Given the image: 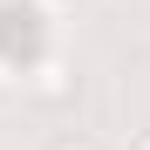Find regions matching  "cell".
<instances>
[{
	"instance_id": "obj_3",
	"label": "cell",
	"mask_w": 150,
	"mask_h": 150,
	"mask_svg": "<svg viewBox=\"0 0 150 150\" xmlns=\"http://www.w3.org/2000/svg\"><path fill=\"white\" fill-rule=\"evenodd\" d=\"M130 150H150V130H143V137H137V143H130Z\"/></svg>"
},
{
	"instance_id": "obj_1",
	"label": "cell",
	"mask_w": 150,
	"mask_h": 150,
	"mask_svg": "<svg viewBox=\"0 0 150 150\" xmlns=\"http://www.w3.org/2000/svg\"><path fill=\"white\" fill-rule=\"evenodd\" d=\"M34 96H41V103H62V96H68V68H62V62H48V68H41V82H34Z\"/></svg>"
},
{
	"instance_id": "obj_2",
	"label": "cell",
	"mask_w": 150,
	"mask_h": 150,
	"mask_svg": "<svg viewBox=\"0 0 150 150\" xmlns=\"http://www.w3.org/2000/svg\"><path fill=\"white\" fill-rule=\"evenodd\" d=\"M48 150H96V143H89V137H75V130H62V137L48 143Z\"/></svg>"
}]
</instances>
